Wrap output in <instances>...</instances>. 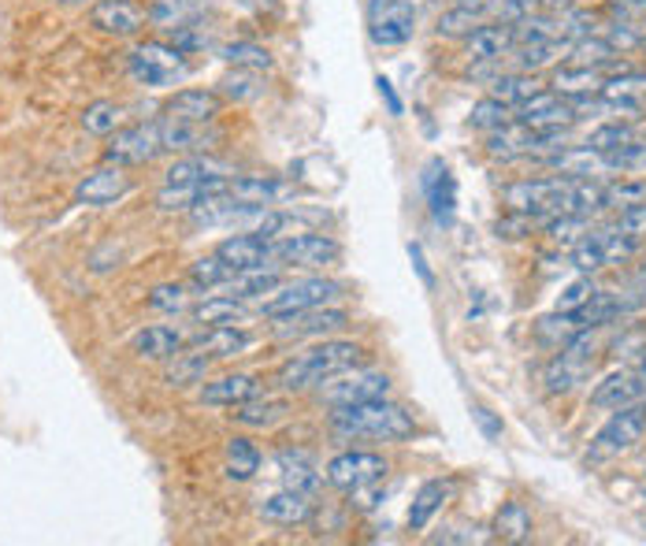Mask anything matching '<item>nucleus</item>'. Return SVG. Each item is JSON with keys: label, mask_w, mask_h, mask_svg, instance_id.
I'll use <instances>...</instances> for the list:
<instances>
[{"label": "nucleus", "mask_w": 646, "mask_h": 546, "mask_svg": "<svg viewBox=\"0 0 646 546\" xmlns=\"http://www.w3.org/2000/svg\"><path fill=\"white\" fill-rule=\"evenodd\" d=\"M472 421L487 438H502V421H494V413L487 405H472Z\"/></svg>", "instance_id": "59"}, {"label": "nucleus", "mask_w": 646, "mask_h": 546, "mask_svg": "<svg viewBox=\"0 0 646 546\" xmlns=\"http://www.w3.org/2000/svg\"><path fill=\"white\" fill-rule=\"evenodd\" d=\"M212 134L201 123H182V120H160V145L164 153H204L212 149Z\"/></svg>", "instance_id": "27"}, {"label": "nucleus", "mask_w": 646, "mask_h": 546, "mask_svg": "<svg viewBox=\"0 0 646 546\" xmlns=\"http://www.w3.org/2000/svg\"><path fill=\"white\" fill-rule=\"evenodd\" d=\"M220 93H223V97H231V101H253V97H260V93H264L260 71H242V67H234L231 75H223Z\"/></svg>", "instance_id": "46"}, {"label": "nucleus", "mask_w": 646, "mask_h": 546, "mask_svg": "<svg viewBox=\"0 0 646 546\" xmlns=\"http://www.w3.org/2000/svg\"><path fill=\"white\" fill-rule=\"evenodd\" d=\"M576 331H583L580 320H576V312H554V316L535 320V338L550 349H561Z\"/></svg>", "instance_id": "39"}, {"label": "nucleus", "mask_w": 646, "mask_h": 546, "mask_svg": "<svg viewBox=\"0 0 646 546\" xmlns=\"http://www.w3.org/2000/svg\"><path fill=\"white\" fill-rule=\"evenodd\" d=\"M424 190H427V201H431V212H435V220L449 223L454 216V179H449L446 164L443 160H431L427 164V175H424Z\"/></svg>", "instance_id": "31"}, {"label": "nucleus", "mask_w": 646, "mask_h": 546, "mask_svg": "<svg viewBox=\"0 0 646 546\" xmlns=\"http://www.w3.org/2000/svg\"><path fill=\"white\" fill-rule=\"evenodd\" d=\"M576 120H580V115L572 112V101L557 90H538L532 101H524L521 109H516V123L535 126V131H550V126H565V131H569Z\"/></svg>", "instance_id": "14"}, {"label": "nucleus", "mask_w": 646, "mask_h": 546, "mask_svg": "<svg viewBox=\"0 0 646 546\" xmlns=\"http://www.w3.org/2000/svg\"><path fill=\"white\" fill-rule=\"evenodd\" d=\"M643 398H646V372L639 365L621 368V372H610L599 387L591 390L594 409H621V405L643 402Z\"/></svg>", "instance_id": "15"}, {"label": "nucleus", "mask_w": 646, "mask_h": 546, "mask_svg": "<svg viewBox=\"0 0 646 546\" xmlns=\"http://www.w3.org/2000/svg\"><path fill=\"white\" fill-rule=\"evenodd\" d=\"M164 120H182V123H201L209 126L215 115L223 112V93L215 90H179L164 101Z\"/></svg>", "instance_id": "16"}, {"label": "nucleus", "mask_w": 646, "mask_h": 546, "mask_svg": "<svg viewBox=\"0 0 646 546\" xmlns=\"http://www.w3.org/2000/svg\"><path fill=\"white\" fill-rule=\"evenodd\" d=\"M376 86H379V97L387 101V112H390V115H401V112H405V109H401V97L394 93V82H390V78L379 75V78H376Z\"/></svg>", "instance_id": "60"}, {"label": "nucleus", "mask_w": 646, "mask_h": 546, "mask_svg": "<svg viewBox=\"0 0 646 546\" xmlns=\"http://www.w3.org/2000/svg\"><path fill=\"white\" fill-rule=\"evenodd\" d=\"M198 4L201 0H153V8H145V12H149V23L175 26L198 12Z\"/></svg>", "instance_id": "48"}, {"label": "nucleus", "mask_w": 646, "mask_h": 546, "mask_svg": "<svg viewBox=\"0 0 646 546\" xmlns=\"http://www.w3.org/2000/svg\"><path fill=\"white\" fill-rule=\"evenodd\" d=\"M204 372H209V357L201 349H179L175 357H168V368H164V383L168 387H190V383H204Z\"/></svg>", "instance_id": "34"}, {"label": "nucleus", "mask_w": 646, "mask_h": 546, "mask_svg": "<svg viewBox=\"0 0 646 546\" xmlns=\"http://www.w3.org/2000/svg\"><path fill=\"white\" fill-rule=\"evenodd\" d=\"M276 324V338L279 343H290V338H323V335H335L349 324V312L342 309H305V312H293V316L271 320Z\"/></svg>", "instance_id": "10"}, {"label": "nucleus", "mask_w": 646, "mask_h": 546, "mask_svg": "<svg viewBox=\"0 0 646 546\" xmlns=\"http://www.w3.org/2000/svg\"><path fill=\"white\" fill-rule=\"evenodd\" d=\"M220 60L231 67H242V71H268L271 53L264 45H253V42H231L220 48Z\"/></svg>", "instance_id": "42"}, {"label": "nucleus", "mask_w": 646, "mask_h": 546, "mask_svg": "<svg viewBox=\"0 0 646 546\" xmlns=\"http://www.w3.org/2000/svg\"><path fill=\"white\" fill-rule=\"evenodd\" d=\"M335 298H342V282H335V279L312 276V279H298V282H279L268 298H260V316L282 320V316H293V312L331 305Z\"/></svg>", "instance_id": "4"}, {"label": "nucleus", "mask_w": 646, "mask_h": 546, "mask_svg": "<svg viewBox=\"0 0 646 546\" xmlns=\"http://www.w3.org/2000/svg\"><path fill=\"white\" fill-rule=\"evenodd\" d=\"M605 67H583V64H569L554 71V90L561 97H583V93H602L605 82Z\"/></svg>", "instance_id": "29"}, {"label": "nucleus", "mask_w": 646, "mask_h": 546, "mask_svg": "<svg viewBox=\"0 0 646 546\" xmlns=\"http://www.w3.org/2000/svg\"><path fill=\"white\" fill-rule=\"evenodd\" d=\"M215 253L227 260L234 276H238V271H253V268H268L271 260H276V257H271V242L260 238L257 231L234 234V238L220 242V246H215Z\"/></svg>", "instance_id": "17"}, {"label": "nucleus", "mask_w": 646, "mask_h": 546, "mask_svg": "<svg viewBox=\"0 0 646 546\" xmlns=\"http://www.w3.org/2000/svg\"><path fill=\"white\" fill-rule=\"evenodd\" d=\"M572 268H576V271H583V276H591V271H602V268H605V249H602L599 231L587 234L580 246L572 249Z\"/></svg>", "instance_id": "52"}, {"label": "nucleus", "mask_w": 646, "mask_h": 546, "mask_svg": "<svg viewBox=\"0 0 646 546\" xmlns=\"http://www.w3.org/2000/svg\"><path fill=\"white\" fill-rule=\"evenodd\" d=\"M227 193L246 204H260V209H271L282 193H287V182L276 179V175H231Z\"/></svg>", "instance_id": "22"}, {"label": "nucleus", "mask_w": 646, "mask_h": 546, "mask_svg": "<svg viewBox=\"0 0 646 546\" xmlns=\"http://www.w3.org/2000/svg\"><path fill=\"white\" fill-rule=\"evenodd\" d=\"M572 42H565V37H546V42H524L513 48V64L516 71H538V67H550L557 56H569Z\"/></svg>", "instance_id": "30"}, {"label": "nucleus", "mask_w": 646, "mask_h": 546, "mask_svg": "<svg viewBox=\"0 0 646 546\" xmlns=\"http://www.w3.org/2000/svg\"><path fill=\"white\" fill-rule=\"evenodd\" d=\"M639 45H643V48H646V37H643V42H639Z\"/></svg>", "instance_id": "64"}, {"label": "nucleus", "mask_w": 646, "mask_h": 546, "mask_svg": "<svg viewBox=\"0 0 646 546\" xmlns=\"http://www.w3.org/2000/svg\"><path fill=\"white\" fill-rule=\"evenodd\" d=\"M479 539H483V535H479L476 524H472V528H468V524H454V528H446L443 535H435L431 543H479Z\"/></svg>", "instance_id": "58"}, {"label": "nucleus", "mask_w": 646, "mask_h": 546, "mask_svg": "<svg viewBox=\"0 0 646 546\" xmlns=\"http://www.w3.org/2000/svg\"><path fill=\"white\" fill-rule=\"evenodd\" d=\"M465 48H468V56H472V64L502 60V56H509L516 48V31H513V23L491 19V23L476 26V31L465 37Z\"/></svg>", "instance_id": "18"}, {"label": "nucleus", "mask_w": 646, "mask_h": 546, "mask_svg": "<svg viewBox=\"0 0 646 546\" xmlns=\"http://www.w3.org/2000/svg\"><path fill=\"white\" fill-rule=\"evenodd\" d=\"M279 468H282V483L293 487V491H305L312 494L320 487V472H316V465L309 461L305 454H290V450H282L279 454Z\"/></svg>", "instance_id": "37"}, {"label": "nucleus", "mask_w": 646, "mask_h": 546, "mask_svg": "<svg viewBox=\"0 0 646 546\" xmlns=\"http://www.w3.org/2000/svg\"><path fill=\"white\" fill-rule=\"evenodd\" d=\"M257 513H260L264 524H276V528H293V524H305L312 516V502H309L305 491H293V487H287V491L264 499L257 505Z\"/></svg>", "instance_id": "19"}, {"label": "nucleus", "mask_w": 646, "mask_h": 546, "mask_svg": "<svg viewBox=\"0 0 646 546\" xmlns=\"http://www.w3.org/2000/svg\"><path fill=\"white\" fill-rule=\"evenodd\" d=\"M164 42L168 45H175L179 48V53H201L204 45H209V31H204V26H198V23H190V19H186V23H175V26H168V37H164Z\"/></svg>", "instance_id": "50"}, {"label": "nucleus", "mask_w": 646, "mask_h": 546, "mask_svg": "<svg viewBox=\"0 0 646 546\" xmlns=\"http://www.w3.org/2000/svg\"><path fill=\"white\" fill-rule=\"evenodd\" d=\"M360 357H365V349L357 343H320L312 349L293 354L290 360H282V368L276 372V383L282 390H293V394H298V390H312L342 372H354L360 365Z\"/></svg>", "instance_id": "2"}, {"label": "nucleus", "mask_w": 646, "mask_h": 546, "mask_svg": "<svg viewBox=\"0 0 646 546\" xmlns=\"http://www.w3.org/2000/svg\"><path fill=\"white\" fill-rule=\"evenodd\" d=\"M643 435H646V409L639 402L613 409V416L602 424V432L591 443V461H605V457H621L635 450L643 443Z\"/></svg>", "instance_id": "5"}, {"label": "nucleus", "mask_w": 646, "mask_h": 546, "mask_svg": "<svg viewBox=\"0 0 646 546\" xmlns=\"http://www.w3.org/2000/svg\"><path fill=\"white\" fill-rule=\"evenodd\" d=\"M461 8H472V12L479 15H487V19H494L498 15V8H502V0H457Z\"/></svg>", "instance_id": "62"}, {"label": "nucleus", "mask_w": 646, "mask_h": 546, "mask_svg": "<svg viewBox=\"0 0 646 546\" xmlns=\"http://www.w3.org/2000/svg\"><path fill=\"white\" fill-rule=\"evenodd\" d=\"M543 216H532V212H513L509 209L502 220L494 223V234L498 238H505V242H516V238H527L535 227H543Z\"/></svg>", "instance_id": "51"}, {"label": "nucleus", "mask_w": 646, "mask_h": 546, "mask_svg": "<svg viewBox=\"0 0 646 546\" xmlns=\"http://www.w3.org/2000/svg\"><path fill=\"white\" fill-rule=\"evenodd\" d=\"M543 90V82L532 75V71H502L491 82V97H498L502 104H509V109H521L524 101H532V97Z\"/></svg>", "instance_id": "32"}, {"label": "nucleus", "mask_w": 646, "mask_h": 546, "mask_svg": "<svg viewBox=\"0 0 646 546\" xmlns=\"http://www.w3.org/2000/svg\"><path fill=\"white\" fill-rule=\"evenodd\" d=\"M331 432L342 438H379V443H401L416 435V421L401 405L387 398H371L357 405H335L327 416Z\"/></svg>", "instance_id": "1"}, {"label": "nucleus", "mask_w": 646, "mask_h": 546, "mask_svg": "<svg viewBox=\"0 0 646 546\" xmlns=\"http://www.w3.org/2000/svg\"><path fill=\"white\" fill-rule=\"evenodd\" d=\"M449 494H454V483L449 480H427L420 487L413 505H409V532H424L431 524V516L449 502Z\"/></svg>", "instance_id": "28"}, {"label": "nucleus", "mask_w": 646, "mask_h": 546, "mask_svg": "<svg viewBox=\"0 0 646 546\" xmlns=\"http://www.w3.org/2000/svg\"><path fill=\"white\" fill-rule=\"evenodd\" d=\"M487 23V15H479L472 12V8H449L446 15H438V23H435V34L438 37H468L476 31V26H483Z\"/></svg>", "instance_id": "44"}, {"label": "nucleus", "mask_w": 646, "mask_h": 546, "mask_svg": "<svg viewBox=\"0 0 646 546\" xmlns=\"http://www.w3.org/2000/svg\"><path fill=\"white\" fill-rule=\"evenodd\" d=\"M390 394V379L383 372H354L342 379L335 376V383L327 379V387L320 390V402L335 405H357V402H371V398H387Z\"/></svg>", "instance_id": "11"}, {"label": "nucleus", "mask_w": 646, "mask_h": 546, "mask_svg": "<svg viewBox=\"0 0 646 546\" xmlns=\"http://www.w3.org/2000/svg\"><path fill=\"white\" fill-rule=\"evenodd\" d=\"M120 120H123V109L115 101H93L82 112V131L97 134V138H108V134L120 131Z\"/></svg>", "instance_id": "43"}, {"label": "nucleus", "mask_w": 646, "mask_h": 546, "mask_svg": "<svg viewBox=\"0 0 646 546\" xmlns=\"http://www.w3.org/2000/svg\"><path fill=\"white\" fill-rule=\"evenodd\" d=\"M249 343H253L249 331H242V324H231V327H204L193 338V349H201L209 360H227V357H238Z\"/></svg>", "instance_id": "23"}, {"label": "nucleus", "mask_w": 646, "mask_h": 546, "mask_svg": "<svg viewBox=\"0 0 646 546\" xmlns=\"http://www.w3.org/2000/svg\"><path fill=\"white\" fill-rule=\"evenodd\" d=\"M271 257L279 260V268H331L338 265L342 246L327 234H290V238H279L271 246Z\"/></svg>", "instance_id": "6"}, {"label": "nucleus", "mask_w": 646, "mask_h": 546, "mask_svg": "<svg viewBox=\"0 0 646 546\" xmlns=\"http://www.w3.org/2000/svg\"><path fill=\"white\" fill-rule=\"evenodd\" d=\"M220 175H231L227 164L212 160V156L204 153H193V156H182V160H175L168 171H164V182L168 187H198L204 179H220Z\"/></svg>", "instance_id": "26"}, {"label": "nucleus", "mask_w": 646, "mask_h": 546, "mask_svg": "<svg viewBox=\"0 0 646 546\" xmlns=\"http://www.w3.org/2000/svg\"><path fill=\"white\" fill-rule=\"evenodd\" d=\"M602 164H605V171H643L646 168V142L632 138L624 145H616V149L602 153Z\"/></svg>", "instance_id": "45"}, {"label": "nucleus", "mask_w": 646, "mask_h": 546, "mask_svg": "<svg viewBox=\"0 0 646 546\" xmlns=\"http://www.w3.org/2000/svg\"><path fill=\"white\" fill-rule=\"evenodd\" d=\"M491 535L498 543H527L532 539V513L524 510V502H505L494 516Z\"/></svg>", "instance_id": "36"}, {"label": "nucleus", "mask_w": 646, "mask_h": 546, "mask_svg": "<svg viewBox=\"0 0 646 546\" xmlns=\"http://www.w3.org/2000/svg\"><path fill=\"white\" fill-rule=\"evenodd\" d=\"M223 461H227V476L231 480H238V483H246L260 472V450H257V443H249L246 435L227 438V446H223Z\"/></svg>", "instance_id": "33"}, {"label": "nucleus", "mask_w": 646, "mask_h": 546, "mask_svg": "<svg viewBox=\"0 0 646 546\" xmlns=\"http://www.w3.org/2000/svg\"><path fill=\"white\" fill-rule=\"evenodd\" d=\"M290 405L282 402V398H249V402L238 405V413H234V421L242 427H276L287 421Z\"/></svg>", "instance_id": "35"}, {"label": "nucleus", "mask_w": 646, "mask_h": 546, "mask_svg": "<svg viewBox=\"0 0 646 546\" xmlns=\"http://www.w3.org/2000/svg\"><path fill=\"white\" fill-rule=\"evenodd\" d=\"M234 279V271L227 260L220 257V253H212V257H201L190 265V282L198 290H223L227 282Z\"/></svg>", "instance_id": "40"}, {"label": "nucleus", "mask_w": 646, "mask_h": 546, "mask_svg": "<svg viewBox=\"0 0 646 546\" xmlns=\"http://www.w3.org/2000/svg\"><path fill=\"white\" fill-rule=\"evenodd\" d=\"M543 231L550 234V242L557 246H565V242H572L576 234H587V216H576V212H561V216H550L543 223Z\"/></svg>", "instance_id": "53"}, {"label": "nucleus", "mask_w": 646, "mask_h": 546, "mask_svg": "<svg viewBox=\"0 0 646 546\" xmlns=\"http://www.w3.org/2000/svg\"><path fill=\"white\" fill-rule=\"evenodd\" d=\"M131 175L120 164H104V168H97L86 175L82 182L75 187V201L78 204H90V209H104V204H115L120 198L131 193Z\"/></svg>", "instance_id": "12"}, {"label": "nucleus", "mask_w": 646, "mask_h": 546, "mask_svg": "<svg viewBox=\"0 0 646 546\" xmlns=\"http://www.w3.org/2000/svg\"><path fill=\"white\" fill-rule=\"evenodd\" d=\"M416 31V12L409 0H371L368 4V34L376 45L394 48L405 45Z\"/></svg>", "instance_id": "8"}, {"label": "nucleus", "mask_w": 646, "mask_h": 546, "mask_svg": "<svg viewBox=\"0 0 646 546\" xmlns=\"http://www.w3.org/2000/svg\"><path fill=\"white\" fill-rule=\"evenodd\" d=\"M260 394V379L257 376H246V372H234V376H220L212 379V383L201 387V402L204 405H242L249 402V398Z\"/></svg>", "instance_id": "21"}, {"label": "nucleus", "mask_w": 646, "mask_h": 546, "mask_svg": "<svg viewBox=\"0 0 646 546\" xmlns=\"http://www.w3.org/2000/svg\"><path fill=\"white\" fill-rule=\"evenodd\" d=\"M90 23L101 34L134 37V34L145 31V23H149V12H145L138 0H97L93 12H90Z\"/></svg>", "instance_id": "13"}, {"label": "nucleus", "mask_w": 646, "mask_h": 546, "mask_svg": "<svg viewBox=\"0 0 646 546\" xmlns=\"http://www.w3.org/2000/svg\"><path fill=\"white\" fill-rule=\"evenodd\" d=\"M616 231L632 234V238H643L646 234V201L621 209V216H616Z\"/></svg>", "instance_id": "56"}, {"label": "nucleus", "mask_w": 646, "mask_h": 546, "mask_svg": "<svg viewBox=\"0 0 646 546\" xmlns=\"http://www.w3.org/2000/svg\"><path fill=\"white\" fill-rule=\"evenodd\" d=\"M149 309L156 312H190V290L182 287V282H160V287H153L149 294Z\"/></svg>", "instance_id": "49"}, {"label": "nucleus", "mask_w": 646, "mask_h": 546, "mask_svg": "<svg viewBox=\"0 0 646 546\" xmlns=\"http://www.w3.org/2000/svg\"><path fill=\"white\" fill-rule=\"evenodd\" d=\"M409 257H413V265H416V271H420V279H424V287H435V271H431V265H427V257H424V249L416 246H409Z\"/></svg>", "instance_id": "61"}, {"label": "nucleus", "mask_w": 646, "mask_h": 546, "mask_svg": "<svg viewBox=\"0 0 646 546\" xmlns=\"http://www.w3.org/2000/svg\"><path fill=\"white\" fill-rule=\"evenodd\" d=\"M591 294H594V282H591V279H576V282H569V287L561 290V298H557V312H580Z\"/></svg>", "instance_id": "55"}, {"label": "nucleus", "mask_w": 646, "mask_h": 546, "mask_svg": "<svg viewBox=\"0 0 646 546\" xmlns=\"http://www.w3.org/2000/svg\"><path fill=\"white\" fill-rule=\"evenodd\" d=\"M126 71L145 90H168V86H179L190 75V60L168 42H142L126 56Z\"/></svg>", "instance_id": "3"}, {"label": "nucleus", "mask_w": 646, "mask_h": 546, "mask_svg": "<svg viewBox=\"0 0 646 546\" xmlns=\"http://www.w3.org/2000/svg\"><path fill=\"white\" fill-rule=\"evenodd\" d=\"M646 201V182H616L605 187V209H628V204Z\"/></svg>", "instance_id": "54"}, {"label": "nucleus", "mask_w": 646, "mask_h": 546, "mask_svg": "<svg viewBox=\"0 0 646 546\" xmlns=\"http://www.w3.org/2000/svg\"><path fill=\"white\" fill-rule=\"evenodd\" d=\"M56 4H86V0H56Z\"/></svg>", "instance_id": "63"}, {"label": "nucleus", "mask_w": 646, "mask_h": 546, "mask_svg": "<svg viewBox=\"0 0 646 546\" xmlns=\"http://www.w3.org/2000/svg\"><path fill=\"white\" fill-rule=\"evenodd\" d=\"M164 153L160 145V123H134V126H120L112 134L104 149L108 164H120V168H138V164H149Z\"/></svg>", "instance_id": "7"}, {"label": "nucleus", "mask_w": 646, "mask_h": 546, "mask_svg": "<svg viewBox=\"0 0 646 546\" xmlns=\"http://www.w3.org/2000/svg\"><path fill=\"white\" fill-rule=\"evenodd\" d=\"M190 316H193V324H201V327H231L249 316V305L234 294H212V298H204L201 305H193Z\"/></svg>", "instance_id": "25"}, {"label": "nucleus", "mask_w": 646, "mask_h": 546, "mask_svg": "<svg viewBox=\"0 0 646 546\" xmlns=\"http://www.w3.org/2000/svg\"><path fill=\"white\" fill-rule=\"evenodd\" d=\"M591 372L587 365H580V360H572V357H565V354H557L550 365H546V372H543V383L550 394H569V390L580 383V379Z\"/></svg>", "instance_id": "38"}, {"label": "nucleus", "mask_w": 646, "mask_h": 546, "mask_svg": "<svg viewBox=\"0 0 646 546\" xmlns=\"http://www.w3.org/2000/svg\"><path fill=\"white\" fill-rule=\"evenodd\" d=\"M513 120H516V112L491 93H487L483 101H476L472 112H468V126H472V131H487V134L498 131V126H505V123H513Z\"/></svg>", "instance_id": "41"}, {"label": "nucleus", "mask_w": 646, "mask_h": 546, "mask_svg": "<svg viewBox=\"0 0 646 546\" xmlns=\"http://www.w3.org/2000/svg\"><path fill=\"white\" fill-rule=\"evenodd\" d=\"M602 97L616 104V112H639L643 101H646V71H632V67H621V71L605 75Z\"/></svg>", "instance_id": "20"}, {"label": "nucleus", "mask_w": 646, "mask_h": 546, "mask_svg": "<svg viewBox=\"0 0 646 546\" xmlns=\"http://www.w3.org/2000/svg\"><path fill=\"white\" fill-rule=\"evenodd\" d=\"M635 138V126L632 123H621V120H613V123H602L599 131H591V138H587V149H594V153H610L616 149V145H624V142H632Z\"/></svg>", "instance_id": "47"}, {"label": "nucleus", "mask_w": 646, "mask_h": 546, "mask_svg": "<svg viewBox=\"0 0 646 546\" xmlns=\"http://www.w3.org/2000/svg\"><path fill=\"white\" fill-rule=\"evenodd\" d=\"M387 480V461L383 454L371 450H346L338 457H331L327 465V483L338 487V491H360L368 483H383Z\"/></svg>", "instance_id": "9"}, {"label": "nucleus", "mask_w": 646, "mask_h": 546, "mask_svg": "<svg viewBox=\"0 0 646 546\" xmlns=\"http://www.w3.org/2000/svg\"><path fill=\"white\" fill-rule=\"evenodd\" d=\"M186 346V335L171 324H149L134 335V354L142 360H168Z\"/></svg>", "instance_id": "24"}, {"label": "nucleus", "mask_w": 646, "mask_h": 546, "mask_svg": "<svg viewBox=\"0 0 646 546\" xmlns=\"http://www.w3.org/2000/svg\"><path fill=\"white\" fill-rule=\"evenodd\" d=\"M605 42H610V45L616 48V53H624V48H635V45H639L643 37L635 34L628 23H613V26H610V34H605Z\"/></svg>", "instance_id": "57"}]
</instances>
